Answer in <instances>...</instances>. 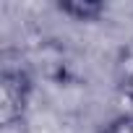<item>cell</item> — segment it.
Returning <instances> with one entry per match:
<instances>
[{
  "label": "cell",
  "instance_id": "7a4b0ae2",
  "mask_svg": "<svg viewBox=\"0 0 133 133\" xmlns=\"http://www.w3.org/2000/svg\"><path fill=\"white\" fill-rule=\"evenodd\" d=\"M57 11L76 21H97V18H102V13L107 8H104V3H97V0H60Z\"/></svg>",
  "mask_w": 133,
  "mask_h": 133
},
{
  "label": "cell",
  "instance_id": "277c9868",
  "mask_svg": "<svg viewBox=\"0 0 133 133\" xmlns=\"http://www.w3.org/2000/svg\"><path fill=\"white\" fill-rule=\"evenodd\" d=\"M102 133H133V112L117 115L115 120H110V123L104 125Z\"/></svg>",
  "mask_w": 133,
  "mask_h": 133
},
{
  "label": "cell",
  "instance_id": "6da1fadb",
  "mask_svg": "<svg viewBox=\"0 0 133 133\" xmlns=\"http://www.w3.org/2000/svg\"><path fill=\"white\" fill-rule=\"evenodd\" d=\"M31 73L24 65L21 55L13 57V52H3V65H0V120L5 128H13L21 123L29 112L31 102Z\"/></svg>",
  "mask_w": 133,
  "mask_h": 133
},
{
  "label": "cell",
  "instance_id": "3957f363",
  "mask_svg": "<svg viewBox=\"0 0 133 133\" xmlns=\"http://www.w3.org/2000/svg\"><path fill=\"white\" fill-rule=\"evenodd\" d=\"M117 89L133 102V44L125 47L117 57Z\"/></svg>",
  "mask_w": 133,
  "mask_h": 133
}]
</instances>
